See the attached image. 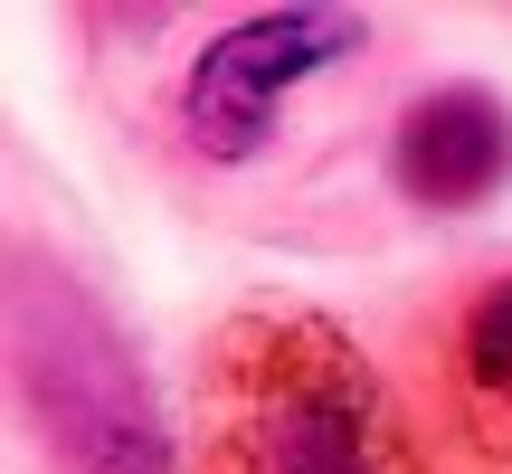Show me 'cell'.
Instances as JSON below:
<instances>
[{
	"mask_svg": "<svg viewBox=\"0 0 512 474\" xmlns=\"http://www.w3.org/2000/svg\"><path fill=\"white\" fill-rule=\"evenodd\" d=\"M389 171L418 209H484L512 181V114L503 95L484 86H437L408 105L399 143H389Z\"/></svg>",
	"mask_w": 512,
	"mask_h": 474,
	"instance_id": "277c9868",
	"label": "cell"
},
{
	"mask_svg": "<svg viewBox=\"0 0 512 474\" xmlns=\"http://www.w3.org/2000/svg\"><path fill=\"white\" fill-rule=\"evenodd\" d=\"M446 399H456V427L475 437V456L512 474V275H494L465 304L456 342H446Z\"/></svg>",
	"mask_w": 512,
	"mask_h": 474,
	"instance_id": "5b68a950",
	"label": "cell"
},
{
	"mask_svg": "<svg viewBox=\"0 0 512 474\" xmlns=\"http://www.w3.org/2000/svg\"><path fill=\"white\" fill-rule=\"evenodd\" d=\"M19 389L67 474H171V437L133 351L76 285H48L29 266H19Z\"/></svg>",
	"mask_w": 512,
	"mask_h": 474,
	"instance_id": "7a4b0ae2",
	"label": "cell"
},
{
	"mask_svg": "<svg viewBox=\"0 0 512 474\" xmlns=\"http://www.w3.org/2000/svg\"><path fill=\"white\" fill-rule=\"evenodd\" d=\"M190 474H427V456L332 313L247 304L200 361Z\"/></svg>",
	"mask_w": 512,
	"mask_h": 474,
	"instance_id": "6da1fadb",
	"label": "cell"
},
{
	"mask_svg": "<svg viewBox=\"0 0 512 474\" xmlns=\"http://www.w3.org/2000/svg\"><path fill=\"white\" fill-rule=\"evenodd\" d=\"M361 38L370 29L351 10H256V19H238V29H219L200 48V67H190V86H181L190 143H200L209 162L266 152V133H275V114L294 105V86L323 76L332 57H351Z\"/></svg>",
	"mask_w": 512,
	"mask_h": 474,
	"instance_id": "3957f363",
	"label": "cell"
}]
</instances>
